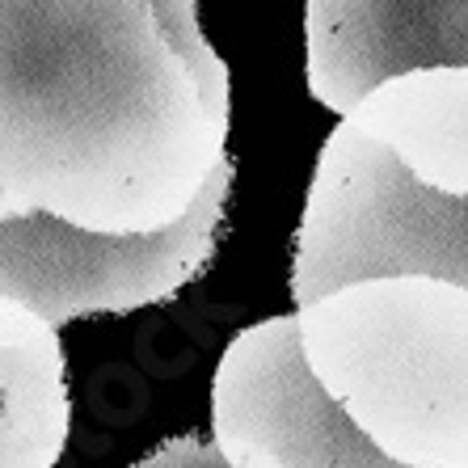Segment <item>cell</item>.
Here are the masks:
<instances>
[{"instance_id":"cell-3","label":"cell","mask_w":468,"mask_h":468,"mask_svg":"<svg viewBox=\"0 0 468 468\" xmlns=\"http://www.w3.org/2000/svg\"><path fill=\"white\" fill-rule=\"evenodd\" d=\"M422 274L468 292V198L418 186L346 122L316 156L295 232L292 295L308 308L363 279Z\"/></svg>"},{"instance_id":"cell-5","label":"cell","mask_w":468,"mask_h":468,"mask_svg":"<svg viewBox=\"0 0 468 468\" xmlns=\"http://www.w3.org/2000/svg\"><path fill=\"white\" fill-rule=\"evenodd\" d=\"M468 68V0H313L304 77L325 110L350 119L405 72Z\"/></svg>"},{"instance_id":"cell-4","label":"cell","mask_w":468,"mask_h":468,"mask_svg":"<svg viewBox=\"0 0 468 468\" xmlns=\"http://www.w3.org/2000/svg\"><path fill=\"white\" fill-rule=\"evenodd\" d=\"M232 161L216 169L190 216L153 237H101L55 216L0 224V300L51 329L89 313H131L174 300L216 258Z\"/></svg>"},{"instance_id":"cell-1","label":"cell","mask_w":468,"mask_h":468,"mask_svg":"<svg viewBox=\"0 0 468 468\" xmlns=\"http://www.w3.org/2000/svg\"><path fill=\"white\" fill-rule=\"evenodd\" d=\"M224 144L229 68L195 0L0 5V224L177 229Z\"/></svg>"},{"instance_id":"cell-8","label":"cell","mask_w":468,"mask_h":468,"mask_svg":"<svg viewBox=\"0 0 468 468\" xmlns=\"http://www.w3.org/2000/svg\"><path fill=\"white\" fill-rule=\"evenodd\" d=\"M131 468H229V460L219 456L211 443L195 435H174L169 443H161L153 456H144Z\"/></svg>"},{"instance_id":"cell-6","label":"cell","mask_w":468,"mask_h":468,"mask_svg":"<svg viewBox=\"0 0 468 468\" xmlns=\"http://www.w3.org/2000/svg\"><path fill=\"white\" fill-rule=\"evenodd\" d=\"M346 127L392 153L418 186L468 198V68L405 72L363 98Z\"/></svg>"},{"instance_id":"cell-7","label":"cell","mask_w":468,"mask_h":468,"mask_svg":"<svg viewBox=\"0 0 468 468\" xmlns=\"http://www.w3.org/2000/svg\"><path fill=\"white\" fill-rule=\"evenodd\" d=\"M64 346L55 329L0 300V468H51L64 456Z\"/></svg>"},{"instance_id":"cell-2","label":"cell","mask_w":468,"mask_h":468,"mask_svg":"<svg viewBox=\"0 0 468 468\" xmlns=\"http://www.w3.org/2000/svg\"><path fill=\"white\" fill-rule=\"evenodd\" d=\"M211 426L229 468H468V292L363 279L240 329Z\"/></svg>"}]
</instances>
